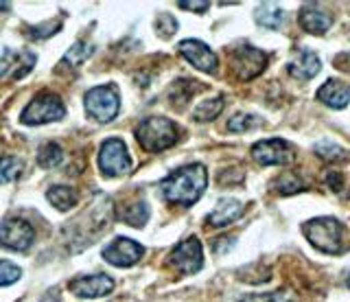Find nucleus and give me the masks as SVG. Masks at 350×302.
<instances>
[{
  "instance_id": "nucleus-1",
  "label": "nucleus",
  "mask_w": 350,
  "mask_h": 302,
  "mask_svg": "<svg viewBox=\"0 0 350 302\" xmlns=\"http://www.w3.org/2000/svg\"><path fill=\"white\" fill-rule=\"evenodd\" d=\"M208 184V174L204 165H189L173 171L169 178L162 180V195L167 202L189 208L204 195Z\"/></svg>"
},
{
  "instance_id": "nucleus-2",
  "label": "nucleus",
  "mask_w": 350,
  "mask_h": 302,
  "mask_svg": "<svg viewBox=\"0 0 350 302\" xmlns=\"http://www.w3.org/2000/svg\"><path fill=\"white\" fill-rule=\"evenodd\" d=\"M302 232L306 239H309V243L324 254L335 256L346 250V245H344L346 228L342 221H337L333 217H317V219L304 221Z\"/></svg>"
},
{
  "instance_id": "nucleus-3",
  "label": "nucleus",
  "mask_w": 350,
  "mask_h": 302,
  "mask_svg": "<svg viewBox=\"0 0 350 302\" xmlns=\"http://www.w3.org/2000/svg\"><path fill=\"white\" fill-rule=\"evenodd\" d=\"M136 140L138 145L151 151V154H158L173 147L180 140V127L175 125L171 118L164 116H149L145 118L138 127H136Z\"/></svg>"
},
{
  "instance_id": "nucleus-4",
  "label": "nucleus",
  "mask_w": 350,
  "mask_h": 302,
  "mask_svg": "<svg viewBox=\"0 0 350 302\" xmlns=\"http://www.w3.org/2000/svg\"><path fill=\"white\" fill-rule=\"evenodd\" d=\"M64 114H66V107L59 96L53 92H42L22 110L20 121L25 125H44V123L59 121Z\"/></svg>"
},
{
  "instance_id": "nucleus-5",
  "label": "nucleus",
  "mask_w": 350,
  "mask_h": 302,
  "mask_svg": "<svg viewBox=\"0 0 350 302\" xmlns=\"http://www.w3.org/2000/svg\"><path fill=\"white\" fill-rule=\"evenodd\" d=\"M120 110V99L114 85H96L85 94V112L98 123L114 121Z\"/></svg>"
},
{
  "instance_id": "nucleus-6",
  "label": "nucleus",
  "mask_w": 350,
  "mask_h": 302,
  "mask_svg": "<svg viewBox=\"0 0 350 302\" xmlns=\"http://www.w3.org/2000/svg\"><path fill=\"white\" fill-rule=\"evenodd\" d=\"M267 66V55L260 49L254 46H237L230 53V68H232L234 77L241 81H250L258 77Z\"/></svg>"
},
{
  "instance_id": "nucleus-7",
  "label": "nucleus",
  "mask_w": 350,
  "mask_h": 302,
  "mask_svg": "<svg viewBox=\"0 0 350 302\" xmlns=\"http://www.w3.org/2000/svg\"><path fill=\"white\" fill-rule=\"evenodd\" d=\"M98 169L105 178H118L131 169V158L120 138H109L98 151Z\"/></svg>"
},
{
  "instance_id": "nucleus-8",
  "label": "nucleus",
  "mask_w": 350,
  "mask_h": 302,
  "mask_svg": "<svg viewBox=\"0 0 350 302\" xmlns=\"http://www.w3.org/2000/svg\"><path fill=\"white\" fill-rule=\"evenodd\" d=\"M169 265H173L180 274H197L204 265L202 243L195 236L180 241L169 254Z\"/></svg>"
},
{
  "instance_id": "nucleus-9",
  "label": "nucleus",
  "mask_w": 350,
  "mask_h": 302,
  "mask_svg": "<svg viewBox=\"0 0 350 302\" xmlns=\"http://www.w3.org/2000/svg\"><path fill=\"white\" fill-rule=\"evenodd\" d=\"M252 158L262 167H271V165L284 167L293 160V151H291L289 143H284V140L269 138V140H260V143L252 147Z\"/></svg>"
},
{
  "instance_id": "nucleus-10",
  "label": "nucleus",
  "mask_w": 350,
  "mask_h": 302,
  "mask_svg": "<svg viewBox=\"0 0 350 302\" xmlns=\"http://www.w3.org/2000/svg\"><path fill=\"white\" fill-rule=\"evenodd\" d=\"M33 239H36V230L25 219H7L0 225V245L9 250H29Z\"/></svg>"
},
{
  "instance_id": "nucleus-11",
  "label": "nucleus",
  "mask_w": 350,
  "mask_h": 302,
  "mask_svg": "<svg viewBox=\"0 0 350 302\" xmlns=\"http://www.w3.org/2000/svg\"><path fill=\"white\" fill-rule=\"evenodd\" d=\"M142 254H145V247L140 243L125 239V236H118L112 243H109L105 250H103V258L107 263H112L116 267H131L136 265Z\"/></svg>"
},
{
  "instance_id": "nucleus-12",
  "label": "nucleus",
  "mask_w": 350,
  "mask_h": 302,
  "mask_svg": "<svg viewBox=\"0 0 350 302\" xmlns=\"http://www.w3.org/2000/svg\"><path fill=\"white\" fill-rule=\"evenodd\" d=\"M178 51H180V55L186 61H191L197 70H202L206 74L217 72L219 59H217L215 53L204 44V42H200V40H182Z\"/></svg>"
},
{
  "instance_id": "nucleus-13",
  "label": "nucleus",
  "mask_w": 350,
  "mask_h": 302,
  "mask_svg": "<svg viewBox=\"0 0 350 302\" xmlns=\"http://www.w3.org/2000/svg\"><path fill=\"white\" fill-rule=\"evenodd\" d=\"M300 27L311 36H324L333 27V16L320 5L306 3L300 9Z\"/></svg>"
},
{
  "instance_id": "nucleus-14",
  "label": "nucleus",
  "mask_w": 350,
  "mask_h": 302,
  "mask_svg": "<svg viewBox=\"0 0 350 302\" xmlns=\"http://www.w3.org/2000/svg\"><path fill=\"white\" fill-rule=\"evenodd\" d=\"M112 289H114V280L105 274L79 276L70 283V291L79 298H101L107 296Z\"/></svg>"
},
{
  "instance_id": "nucleus-15",
  "label": "nucleus",
  "mask_w": 350,
  "mask_h": 302,
  "mask_svg": "<svg viewBox=\"0 0 350 302\" xmlns=\"http://www.w3.org/2000/svg\"><path fill=\"white\" fill-rule=\"evenodd\" d=\"M322 64H320V57L315 55L313 51H298L295 53V57L289 61V74L293 79H300V81H306V79H313L317 72H320Z\"/></svg>"
},
{
  "instance_id": "nucleus-16",
  "label": "nucleus",
  "mask_w": 350,
  "mask_h": 302,
  "mask_svg": "<svg viewBox=\"0 0 350 302\" xmlns=\"http://www.w3.org/2000/svg\"><path fill=\"white\" fill-rule=\"evenodd\" d=\"M243 210H245V206L239 200L224 197V200H219V204L215 206V210L206 217V221L211 225H215V228H224V225L237 221L241 215H243Z\"/></svg>"
},
{
  "instance_id": "nucleus-17",
  "label": "nucleus",
  "mask_w": 350,
  "mask_h": 302,
  "mask_svg": "<svg viewBox=\"0 0 350 302\" xmlns=\"http://www.w3.org/2000/svg\"><path fill=\"white\" fill-rule=\"evenodd\" d=\"M317 99L324 105L335 107V110H342L350 103V83L337 81V79H328L320 90H317Z\"/></svg>"
},
{
  "instance_id": "nucleus-18",
  "label": "nucleus",
  "mask_w": 350,
  "mask_h": 302,
  "mask_svg": "<svg viewBox=\"0 0 350 302\" xmlns=\"http://www.w3.org/2000/svg\"><path fill=\"white\" fill-rule=\"evenodd\" d=\"M254 20L262 29H280L284 25V20H287V12L273 3H262L256 7Z\"/></svg>"
},
{
  "instance_id": "nucleus-19",
  "label": "nucleus",
  "mask_w": 350,
  "mask_h": 302,
  "mask_svg": "<svg viewBox=\"0 0 350 302\" xmlns=\"http://www.w3.org/2000/svg\"><path fill=\"white\" fill-rule=\"evenodd\" d=\"M118 217L123 219L125 223L134 225V228H142L149 219V206L147 202H134V204H127V206L118 212Z\"/></svg>"
},
{
  "instance_id": "nucleus-20",
  "label": "nucleus",
  "mask_w": 350,
  "mask_h": 302,
  "mask_svg": "<svg viewBox=\"0 0 350 302\" xmlns=\"http://www.w3.org/2000/svg\"><path fill=\"white\" fill-rule=\"evenodd\" d=\"M46 200L57 210H70L75 204H77V193L70 187H53L46 193Z\"/></svg>"
},
{
  "instance_id": "nucleus-21",
  "label": "nucleus",
  "mask_w": 350,
  "mask_h": 302,
  "mask_svg": "<svg viewBox=\"0 0 350 302\" xmlns=\"http://www.w3.org/2000/svg\"><path fill=\"white\" fill-rule=\"evenodd\" d=\"M221 110H224V99L221 96H215V99H206L197 105L193 112V118L200 123H208V121H215V118L221 114Z\"/></svg>"
},
{
  "instance_id": "nucleus-22",
  "label": "nucleus",
  "mask_w": 350,
  "mask_h": 302,
  "mask_svg": "<svg viewBox=\"0 0 350 302\" xmlns=\"http://www.w3.org/2000/svg\"><path fill=\"white\" fill-rule=\"evenodd\" d=\"M273 189H276L280 195H295V193H300L304 189V180L293 174V171H284L282 176L276 178L273 182Z\"/></svg>"
},
{
  "instance_id": "nucleus-23",
  "label": "nucleus",
  "mask_w": 350,
  "mask_h": 302,
  "mask_svg": "<svg viewBox=\"0 0 350 302\" xmlns=\"http://www.w3.org/2000/svg\"><path fill=\"white\" fill-rule=\"evenodd\" d=\"M64 160V151L57 143H44L40 147V154H38V165L42 169H55L59 167Z\"/></svg>"
},
{
  "instance_id": "nucleus-24",
  "label": "nucleus",
  "mask_w": 350,
  "mask_h": 302,
  "mask_svg": "<svg viewBox=\"0 0 350 302\" xmlns=\"http://www.w3.org/2000/svg\"><path fill=\"white\" fill-rule=\"evenodd\" d=\"M241 302H300V298L293 289H278V291H271V294L245 296Z\"/></svg>"
},
{
  "instance_id": "nucleus-25",
  "label": "nucleus",
  "mask_w": 350,
  "mask_h": 302,
  "mask_svg": "<svg viewBox=\"0 0 350 302\" xmlns=\"http://www.w3.org/2000/svg\"><path fill=\"white\" fill-rule=\"evenodd\" d=\"M22 163L14 156H3L0 158V184H7V182H14L20 176Z\"/></svg>"
},
{
  "instance_id": "nucleus-26",
  "label": "nucleus",
  "mask_w": 350,
  "mask_h": 302,
  "mask_svg": "<svg viewBox=\"0 0 350 302\" xmlns=\"http://www.w3.org/2000/svg\"><path fill=\"white\" fill-rule=\"evenodd\" d=\"M313 149H315L317 156H320L322 160H328V163H335V160H344L348 156L344 147H339L335 143H328V140H322V143H317Z\"/></svg>"
},
{
  "instance_id": "nucleus-27",
  "label": "nucleus",
  "mask_w": 350,
  "mask_h": 302,
  "mask_svg": "<svg viewBox=\"0 0 350 302\" xmlns=\"http://www.w3.org/2000/svg\"><path fill=\"white\" fill-rule=\"evenodd\" d=\"M92 46H88V44H83V42H77L75 46H70V51L66 53V57H64V61L62 64H66V66H79V64H83L88 57L92 55Z\"/></svg>"
},
{
  "instance_id": "nucleus-28",
  "label": "nucleus",
  "mask_w": 350,
  "mask_h": 302,
  "mask_svg": "<svg viewBox=\"0 0 350 302\" xmlns=\"http://www.w3.org/2000/svg\"><path fill=\"white\" fill-rule=\"evenodd\" d=\"M258 125H260V118L254 114H237L228 121L230 132H247V129L258 127Z\"/></svg>"
},
{
  "instance_id": "nucleus-29",
  "label": "nucleus",
  "mask_w": 350,
  "mask_h": 302,
  "mask_svg": "<svg viewBox=\"0 0 350 302\" xmlns=\"http://www.w3.org/2000/svg\"><path fill=\"white\" fill-rule=\"evenodd\" d=\"M20 267L14 265V263H9V261H0V287H5V285H11V283H16V280L20 278Z\"/></svg>"
},
{
  "instance_id": "nucleus-30",
  "label": "nucleus",
  "mask_w": 350,
  "mask_h": 302,
  "mask_svg": "<svg viewBox=\"0 0 350 302\" xmlns=\"http://www.w3.org/2000/svg\"><path fill=\"white\" fill-rule=\"evenodd\" d=\"M326 182H328V187H331L333 191H337V193L344 189V176L342 174H328Z\"/></svg>"
},
{
  "instance_id": "nucleus-31",
  "label": "nucleus",
  "mask_w": 350,
  "mask_h": 302,
  "mask_svg": "<svg viewBox=\"0 0 350 302\" xmlns=\"http://www.w3.org/2000/svg\"><path fill=\"white\" fill-rule=\"evenodd\" d=\"M180 9H193V12L197 14H204L208 7H211V3H186V0H182V3H178Z\"/></svg>"
},
{
  "instance_id": "nucleus-32",
  "label": "nucleus",
  "mask_w": 350,
  "mask_h": 302,
  "mask_svg": "<svg viewBox=\"0 0 350 302\" xmlns=\"http://www.w3.org/2000/svg\"><path fill=\"white\" fill-rule=\"evenodd\" d=\"M40 302H57V298H55V296H46V298H42Z\"/></svg>"
},
{
  "instance_id": "nucleus-33",
  "label": "nucleus",
  "mask_w": 350,
  "mask_h": 302,
  "mask_svg": "<svg viewBox=\"0 0 350 302\" xmlns=\"http://www.w3.org/2000/svg\"><path fill=\"white\" fill-rule=\"evenodd\" d=\"M7 66H9V64H7V61H0V74H3V72L7 70Z\"/></svg>"
},
{
  "instance_id": "nucleus-34",
  "label": "nucleus",
  "mask_w": 350,
  "mask_h": 302,
  "mask_svg": "<svg viewBox=\"0 0 350 302\" xmlns=\"http://www.w3.org/2000/svg\"><path fill=\"white\" fill-rule=\"evenodd\" d=\"M9 7H11L9 3H0V9H9Z\"/></svg>"
},
{
  "instance_id": "nucleus-35",
  "label": "nucleus",
  "mask_w": 350,
  "mask_h": 302,
  "mask_svg": "<svg viewBox=\"0 0 350 302\" xmlns=\"http://www.w3.org/2000/svg\"><path fill=\"white\" fill-rule=\"evenodd\" d=\"M346 285H348V289H350V278H348V280H346Z\"/></svg>"
}]
</instances>
